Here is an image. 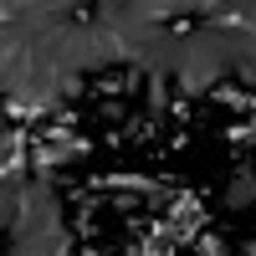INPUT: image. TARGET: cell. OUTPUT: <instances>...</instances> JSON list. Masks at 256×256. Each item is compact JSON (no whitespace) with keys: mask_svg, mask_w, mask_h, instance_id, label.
Returning a JSON list of instances; mask_svg holds the SVG:
<instances>
[{"mask_svg":"<svg viewBox=\"0 0 256 256\" xmlns=\"http://www.w3.org/2000/svg\"><path fill=\"white\" fill-rule=\"evenodd\" d=\"M251 200H256V169L241 164V169H236V184L226 190V210H246Z\"/></svg>","mask_w":256,"mask_h":256,"instance_id":"2","label":"cell"},{"mask_svg":"<svg viewBox=\"0 0 256 256\" xmlns=\"http://www.w3.org/2000/svg\"><path fill=\"white\" fill-rule=\"evenodd\" d=\"M195 256H226V241L216 236V230H200L195 236Z\"/></svg>","mask_w":256,"mask_h":256,"instance_id":"3","label":"cell"},{"mask_svg":"<svg viewBox=\"0 0 256 256\" xmlns=\"http://www.w3.org/2000/svg\"><path fill=\"white\" fill-rule=\"evenodd\" d=\"M102 123H123V98H108V102H102Z\"/></svg>","mask_w":256,"mask_h":256,"instance_id":"4","label":"cell"},{"mask_svg":"<svg viewBox=\"0 0 256 256\" xmlns=\"http://www.w3.org/2000/svg\"><path fill=\"white\" fill-rule=\"evenodd\" d=\"M148 226H154L159 241H169L174 251H184V246H195V236L205 230V205H200L195 190H180V195H169L164 216H154Z\"/></svg>","mask_w":256,"mask_h":256,"instance_id":"1","label":"cell"}]
</instances>
